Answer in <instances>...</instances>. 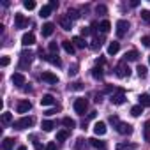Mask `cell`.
Wrapping results in <instances>:
<instances>
[{
	"label": "cell",
	"mask_w": 150,
	"mask_h": 150,
	"mask_svg": "<svg viewBox=\"0 0 150 150\" xmlns=\"http://www.w3.org/2000/svg\"><path fill=\"white\" fill-rule=\"evenodd\" d=\"M32 124H34V118H32V117H23V118L16 120V122L13 124V127H14V129H18V131H21V129H27V127H30Z\"/></svg>",
	"instance_id": "obj_1"
},
{
	"label": "cell",
	"mask_w": 150,
	"mask_h": 150,
	"mask_svg": "<svg viewBox=\"0 0 150 150\" xmlns=\"http://www.w3.org/2000/svg\"><path fill=\"white\" fill-rule=\"evenodd\" d=\"M87 108H88L87 99H76V101H74V111H76L78 115H83L87 111Z\"/></svg>",
	"instance_id": "obj_2"
},
{
	"label": "cell",
	"mask_w": 150,
	"mask_h": 150,
	"mask_svg": "<svg viewBox=\"0 0 150 150\" xmlns=\"http://www.w3.org/2000/svg\"><path fill=\"white\" fill-rule=\"evenodd\" d=\"M127 30H129V21L118 20V21H117V35H118V37H124V35L127 34Z\"/></svg>",
	"instance_id": "obj_3"
},
{
	"label": "cell",
	"mask_w": 150,
	"mask_h": 150,
	"mask_svg": "<svg viewBox=\"0 0 150 150\" xmlns=\"http://www.w3.org/2000/svg\"><path fill=\"white\" fill-rule=\"evenodd\" d=\"M32 58H34V53H32V51H21V55H20V67L30 65Z\"/></svg>",
	"instance_id": "obj_4"
},
{
	"label": "cell",
	"mask_w": 150,
	"mask_h": 150,
	"mask_svg": "<svg viewBox=\"0 0 150 150\" xmlns=\"http://www.w3.org/2000/svg\"><path fill=\"white\" fill-rule=\"evenodd\" d=\"M110 101L113 103V104H124L125 103V94H124V90L120 88V90H117V94H111V97H110Z\"/></svg>",
	"instance_id": "obj_5"
},
{
	"label": "cell",
	"mask_w": 150,
	"mask_h": 150,
	"mask_svg": "<svg viewBox=\"0 0 150 150\" xmlns=\"http://www.w3.org/2000/svg\"><path fill=\"white\" fill-rule=\"evenodd\" d=\"M129 74H131V69L125 65V60L120 62V64L117 65V76H118V78H125V76H129Z\"/></svg>",
	"instance_id": "obj_6"
},
{
	"label": "cell",
	"mask_w": 150,
	"mask_h": 150,
	"mask_svg": "<svg viewBox=\"0 0 150 150\" xmlns=\"http://www.w3.org/2000/svg\"><path fill=\"white\" fill-rule=\"evenodd\" d=\"M41 80L42 81H46V83H58V76L57 74H53V72H50V71H44L42 74H41Z\"/></svg>",
	"instance_id": "obj_7"
},
{
	"label": "cell",
	"mask_w": 150,
	"mask_h": 150,
	"mask_svg": "<svg viewBox=\"0 0 150 150\" xmlns=\"http://www.w3.org/2000/svg\"><path fill=\"white\" fill-rule=\"evenodd\" d=\"M14 25H16V28H25V27L28 25V20H27L23 14L16 13V14H14Z\"/></svg>",
	"instance_id": "obj_8"
},
{
	"label": "cell",
	"mask_w": 150,
	"mask_h": 150,
	"mask_svg": "<svg viewBox=\"0 0 150 150\" xmlns=\"http://www.w3.org/2000/svg\"><path fill=\"white\" fill-rule=\"evenodd\" d=\"M41 58H44L46 62H50V64H53V65H57V67L62 65V60L58 58V55H42V51H41Z\"/></svg>",
	"instance_id": "obj_9"
},
{
	"label": "cell",
	"mask_w": 150,
	"mask_h": 150,
	"mask_svg": "<svg viewBox=\"0 0 150 150\" xmlns=\"http://www.w3.org/2000/svg\"><path fill=\"white\" fill-rule=\"evenodd\" d=\"M117 131L120 134H131L132 132V125L131 124H125V122H118L117 124Z\"/></svg>",
	"instance_id": "obj_10"
},
{
	"label": "cell",
	"mask_w": 150,
	"mask_h": 150,
	"mask_svg": "<svg viewBox=\"0 0 150 150\" xmlns=\"http://www.w3.org/2000/svg\"><path fill=\"white\" fill-rule=\"evenodd\" d=\"M11 81H13V85H16V87H23V85H25V76H23L21 72H14L13 78H11Z\"/></svg>",
	"instance_id": "obj_11"
},
{
	"label": "cell",
	"mask_w": 150,
	"mask_h": 150,
	"mask_svg": "<svg viewBox=\"0 0 150 150\" xmlns=\"http://www.w3.org/2000/svg\"><path fill=\"white\" fill-rule=\"evenodd\" d=\"M21 44H23V46H32V44H35V35H34L32 32L23 34V37H21Z\"/></svg>",
	"instance_id": "obj_12"
},
{
	"label": "cell",
	"mask_w": 150,
	"mask_h": 150,
	"mask_svg": "<svg viewBox=\"0 0 150 150\" xmlns=\"http://www.w3.org/2000/svg\"><path fill=\"white\" fill-rule=\"evenodd\" d=\"M30 108H32V103L28 99H23L18 103V113H27V111H30Z\"/></svg>",
	"instance_id": "obj_13"
},
{
	"label": "cell",
	"mask_w": 150,
	"mask_h": 150,
	"mask_svg": "<svg viewBox=\"0 0 150 150\" xmlns=\"http://www.w3.org/2000/svg\"><path fill=\"white\" fill-rule=\"evenodd\" d=\"M60 25H62L64 30H71L72 28V20L67 14H64V16H60Z\"/></svg>",
	"instance_id": "obj_14"
},
{
	"label": "cell",
	"mask_w": 150,
	"mask_h": 150,
	"mask_svg": "<svg viewBox=\"0 0 150 150\" xmlns=\"http://www.w3.org/2000/svg\"><path fill=\"white\" fill-rule=\"evenodd\" d=\"M53 32H55V25H53V23H44L42 28H41V34H42L44 37H50Z\"/></svg>",
	"instance_id": "obj_15"
},
{
	"label": "cell",
	"mask_w": 150,
	"mask_h": 150,
	"mask_svg": "<svg viewBox=\"0 0 150 150\" xmlns=\"http://www.w3.org/2000/svg\"><path fill=\"white\" fill-rule=\"evenodd\" d=\"M106 124L104 122H96V125H94V132L97 134V136H103V134H106Z\"/></svg>",
	"instance_id": "obj_16"
},
{
	"label": "cell",
	"mask_w": 150,
	"mask_h": 150,
	"mask_svg": "<svg viewBox=\"0 0 150 150\" xmlns=\"http://www.w3.org/2000/svg\"><path fill=\"white\" fill-rule=\"evenodd\" d=\"M138 58H139V53H138L136 50L127 51V53H125V57H124V60H125V62H136Z\"/></svg>",
	"instance_id": "obj_17"
},
{
	"label": "cell",
	"mask_w": 150,
	"mask_h": 150,
	"mask_svg": "<svg viewBox=\"0 0 150 150\" xmlns=\"http://www.w3.org/2000/svg\"><path fill=\"white\" fill-rule=\"evenodd\" d=\"M72 44H74V48H80V50H83V48L87 46L85 39H83V37H80V35H76V37H72Z\"/></svg>",
	"instance_id": "obj_18"
},
{
	"label": "cell",
	"mask_w": 150,
	"mask_h": 150,
	"mask_svg": "<svg viewBox=\"0 0 150 150\" xmlns=\"http://www.w3.org/2000/svg\"><path fill=\"white\" fill-rule=\"evenodd\" d=\"M51 104H55V97H53L51 94L42 96V99H41V106H51Z\"/></svg>",
	"instance_id": "obj_19"
},
{
	"label": "cell",
	"mask_w": 150,
	"mask_h": 150,
	"mask_svg": "<svg viewBox=\"0 0 150 150\" xmlns=\"http://www.w3.org/2000/svg\"><path fill=\"white\" fill-rule=\"evenodd\" d=\"M138 145L136 143H117L115 150H134Z\"/></svg>",
	"instance_id": "obj_20"
},
{
	"label": "cell",
	"mask_w": 150,
	"mask_h": 150,
	"mask_svg": "<svg viewBox=\"0 0 150 150\" xmlns=\"http://www.w3.org/2000/svg\"><path fill=\"white\" fill-rule=\"evenodd\" d=\"M62 48H64L65 53H69V55H72L74 50H76V48H74V44H72V41H64V42H62Z\"/></svg>",
	"instance_id": "obj_21"
},
{
	"label": "cell",
	"mask_w": 150,
	"mask_h": 150,
	"mask_svg": "<svg viewBox=\"0 0 150 150\" xmlns=\"http://www.w3.org/2000/svg\"><path fill=\"white\" fill-rule=\"evenodd\" d=\"M51 11H53V9H51L50 4H48V6H42L41 11H39V16H41V18H48V16L51 14Z\"/></svg>",
	"instance_id": "obj_22"
},
{
	"label": "cell",
	"mask_w": 150,
	"mask_h": 150,
	"mask_svg": "<svg viewBox=\"0 0 150 150\" xmlns=\"http://www.w3.org/2000/svg\"><path fill=\"white\" fill-rule=\"evenodd\" d=\"M118 50H120V42L113 41V42H110V46H108V55H115Z\"/></svg>",
	"instance_id": "obj_23"
},
{
	"label": "cell",
	"mask_w": 150,
	"mask_h": 150,
	"mask_svg": "<svg viewBox=\"0 0 150 150\" xmlns=\"http://www.w3.org/2000/svg\"><path fill=\"white\" fill-rule=\"evenodd\" d=\"M13 146H14V139H13V138H4L2 148H4V150H13Z\"/></svg>",
	"instance_id": "obj_24"
},
{
	"label": "cell",
	"mask_w": 150,
	"mask_h": 150,
	"mask_svg": "<svg viewBox=\"0 0 150 150\" xmlns=\"http://www.w3.org/2000/svg\"><path fill=\"white\" fill-rule=\"evenodd\" d=\"M139 104L145 108H150V94H141L139 96Z\"/></svg>",
	"instance_id": "obj_25"
},
{
	"label": "cell",
	"mask_w": 150,
	"mask_h": 150,
	"mask_svg": "<svg viewBox=\"0 0 150 150\" xmlns=\"http://www.w3.org/2000/svg\"><path fill=\"white\" fill-rule=\"evenodd\" d=\"M99 28H101V32H103V34H106V32H110V30H111V23H110L108 20H103V21L99 23Z\"/></svg>",
	"instance_id": "obj_26"
},
{
	"label": "cell",
	"mask_w": 150,
	"mask_h": 150,
	"mask_svg": "<svg viewBox=\"0 0 150 150\" xmlns=\"http://www.w3.org/2000/svg\"><path fill=\"white\" fill-rule=\"evenodd\" d=\"M42 131H46V132H50V131H53V127H55V122H51V120H42Z\"/></svg>",
	"instance_id": "obj_27"
},
{
	"label": "cell",
	"mask_w": 150,
	"mask_h": 150,
	"mask_svg": "<svg viewBox=\"0 0 150 150\" xmlns=\"http://www.w3.org/2000/svg\"><path fill=\"white\" fill-rule=\"evenodd\" d=\"M62 124H64V125H65L67 129H72V127H76V122H74V120H72L71 117H65V118L62 120Z\"/></svg>",
	"instance_id": "obj_28"
},
{
	"label": "cell",
	"mask_w": 150,
	"mask_h": 150,
	"mask_svg": "<svg viewBox=\"0 0 150 150\" xmlns=\"http://www.w3.org/2000/svg\"><path fill=\"white\" fill-rule=\"evenodd\" d=\"M141 113H143V106H141V104H138V106H132V108H131V115H132V117H139Z\"/></svg>",
	"instance_id": "obj_29"
},
{
	"label": "cell",
	"mask_w": 150,
	"mask_h": 150,
	"mask_svg": "<svg viewBox=\"0 0 150 150\" xmlns=\"http://www.w3.org/2000/svg\"><path fill=\"white\" fill-rule=\"evenodd\" d=\"M13 122V113H9V111H4L2 113V124H11Z\"/></svg>",
	"instance_id": "obj_30"
},
{
	"label": "cell",
	"mask_w": 150,
	"mask_h": 150,
	"mask_svg": "<svg viewBox=\"0 0 150 150\" xmlns=\"http://www.w3.org/2000/svg\"><path fill=\"white\" fill-rule=\"evenodd\" d=\"M67 138H69V131L64 129V131H58L57 132V141H65Z\"/></svg>",
	"instance_id": "obj_31"
},
{
	"label": "cell",
	"mask_w": 150,
	"mask_h": 150,
	"mask_svg": "<svg viewBox=\"0 0 150 150\" xmlns=\"http://www.w3.org/2000/svg\"><path fill=\"white\" fill-rule=\"evenodd\" d=\"M88 141H90V145H92L94 148H104V141H99L97 138H90Z\"/></svg>",
	"instance_id": "obj_32"
},
{
	"label": "cell",
	"mask_w": 150,
	"mask_h": 150,
	"mask_svg": "<svg viewBox=\"0 0 150 150\" xmlns=\"http://www.w3.org/2000/svg\"><path fill=\"white\" fill-rule=\"evenodd\" d=\"M92 76H94L96 80H101V78H103V69H101V67H94V69H92Z\"/></svg>",
	"instance_id": "obj_33"
},
{
	"label": "cell",
	"mask_w": 150,
	"mask_h": 150,
	"mask_svg": "<svg viewBox=\"0 0 150 150\" xmlns=\"http://www.w3.org/2000/svg\"><path fill=\"white\" fill-rule=\"evenodd\" d=\"M23 7L28 9V11H32V9H35V2H34V0H25V2H23Z\"/></svg>",
	"instance_id": "obj_34"
},
{
	"label": "cell",
	"mask_w": 150,
	"mask_h": 150,
	"mask_svg": "<svg viewBox=\"0 0 150 150\" xmlns=\"http://www.w3.org/2000/svg\"><path fill=\"white\" fill-rule=\"evenodd\" d=\"M136 71H138V76H139V78H145V76H146V67H145V65H138Z\"/></svg>",
	"instance_id": "obj_35"
},
{
	"label": "cell",
	"mask_w": 150,
	"mask_h": 150,
	"mask_svg": "<svg viewBox=\"0 0 150 150\" xmlns=\"http://www.w3.org/2000/svg\"><path fill=\"white\" fill-rule=\"evenodd\" d=\"M96 13H97V14H106V13H108V7L103 6V4H99V6L96 7Z\"/></svg>",
	"instance_id": "obj_36"
},
{
	"label": "cell",
	"mask_w": 150,
	"mask_h": 150,
	"mask_svg": "<svg viewBox=\"0 0 150 150\" xmlns=\"http://www.w3.org/2000/svg\"><path fill=\"white\" fill-rule=\"evenodd\" d=\"M50 51H51V55H58V44L57 42H50Z\"/></svg>",
	"instance_id": "obj_37"
},
{
	"label": "cell",
	"mask_w": 150,
	"mask_h": 150,
	"mask_svg": "<svg viewBox=\"0 0 150 150\" xmlns=\"http://www.w3.org/2000/svg\"><path fill=\"white\" fill-rule=\"evenodd\" d=\"M141 18L145 23H150V11H141Z\"/></svg>",
	"instance_id": "obj_38"
},
{
	"label": "cell",
	"mask_w": 150,
	"mask_h": 150,
	"mask_svg": "<svg viewBox=\"0 0 150 150\" xmlns=\"http://www.w3.org/2000/svg\"><path fill=\"white\" fill-rule=\"evenodd\" d=\"M69 88H71V90H81V88H83V85H81L80 81H76V83H71V85H69Z\"/></svg>",
	"instance_id": "obj_39"
},
{
	"label": "cell",
	"mask_w": 150,
	"mask_h": 150,
	"mask_svg": "<svg viewBox=\"0 0 150 150\" xmlns=\"http://www.w3.org/2000/svg\"><path fill=\"white\" fill-rule=\"evenodd\" d=\"M145 139L150 141V122H146V125H145Z\"/></svg>",
	"instance_id": "obj_40"
},
{
	"label": "cell",
	"mask_w": 150,
	"mask_h": 150,
	"mask_svg": "<svg viewBox=\"0 0 150 150\" xmlns=\"http://www.w3.org/2000/svg\"><path fill=\"white\" fill-rule=\"evenodd\" d=\"M141 42H143V46L150 48V37H148V35H143V37H141Z\"/></svg>",
	"instance_id": "obj_41"
},
{
	"label": "cell",
	"mask_w": 150,
	"mask_h": 150,
	"mask_svg": "<svg viewBox=\"0 0 150 150\" xmlns=\"http://www.w3.org/2000/svg\"><path fill=\"white\" fill-rule=\"evenodd\" d=\"M0 64H2V65L6 67V65H9V64H11V58H9V57H2V60H0Z\"/></svg>",
	"instance_id": "obj_42"
},
{
	"label": "cell",
	"mask_w": 150,
	"mask_h": 150,
	"mask_svg": "<svg viewBox=\"0 0 150 150\" xmlns=\"http://www.w3.org/2000/svg\"><path fill=\"white\" fill-rule=\"evenodd\" d=\"M46 150H57V145H55V141H50V143L46 145Z\"/></svg>",
	"instance_id": "obj_43"
},
{
	"label": "cell",
	"mask_w": 150,
	"mask_h": 150,
	"mask_svg": "<svg viewBox=\"0 0 150 150\" xmlns=\"http://www.w3.org/2000/svg\"><path fill=\"white\" fill-rule=\"evenodd\" d=\"M57 111H60V106H57V108H51V110H48V111H46V115H53V113H57Z\"/></svg>",
	"instance_id": "obj_44"
},
{
	"label": "cell",
	"mask_w": 150,
	"mask_h": 150,
	"mask_svg": "<svg viewBox=\"0 0 150 150\" xmlns=\"http://www.w3.org/2000/svg\"><path fill=\"white\" fill-rule=\"evenodd\" d=\"M90 32H92V28H87V27H83V28H81V35H88Z\"/></svg>",
	"instance_id": "obj_45"
},
{
	"label": "cell",
	"mask_w": 150,
	"mask_h": 150,
	"mask_svg": "<svg viewBox=\"0 0 150 150\" xmlns=\"http://www.w3.org/2000/svg\"><path fill=\"white\" fill-rule=\"evenodd\" d=\"M50 6H51V9H57V7H58V2H57V0H51Z\"/></svg>",
	"instance_id": "obj_46"
},
{
	"label": "cell",
	"mask_w": 150,
	"mask_h": 150,
	"mask_svg": "<svg viewBox=\"0 0 150 150\" xmlns=\"http://www.w3.org/2000/svg\"><path fill=\"white\" fill-rule=\"evenodd\" d=\"M76 69H78V65H72L71 71H69V76H71V74H76Z\"/></svg>",
	"instance_id": "obj_47"
},
{
	"label": "cell",
	"mask_w": 150,
	"mask_h": 150,
	"mask_svg": "<svg viewBox=\"0 0 150 150\" xmlns=\"http://www.w3.org/2000/svg\"><path fill=\"white\" fill-rule=\"evenodd\" d=\"M83 146V138H78V143H76V148H81Z\"/></svg>",
	"instance_id": "obj_48"
},
{
	"label": "cell",
	"mask_w": 150,
	"mask_h": 150,
	"mask_svg": "<svg viewBox=\"0 0 150 150\" xmlns=\"http://www.w3.org/2000/svg\"><path fill=\"white\" fill-rule=\"evenodd\" d=\"M96 115H97L96 111H90V113H88V117H90V118H96Z\"/></svg>",
	"instance_id": "obj_49"
},
{
	"label": "cell",
	"mask_w": 150,
	"mask_h": 150,
	"mask_svg": "<svg viewBox=\"0 0 150 150\" xmlns=\"http://www.w3.org/2000/svg\"><path fill=\"white\" fill-rule=\"evenodd\" d=\"M35 150H42V146H41L39 143H35Z\"/></svg>",
	"instance_id": "obj_50"
},
{
	"label": "cell",
	"mask_w": 150,
	"mask_h": 150,
	"mask_svg": "<svg viewBox=\"0 0 150 150\" xmlns=\"http://www.w3.org/2000/svg\"><path fill=\"white\" fill-rule=\"evenodd\" d=\"M18 150H27V146H23V145H21V146H18Z\"/></svg>",
	"instance_id": "obj_51"
},
{
	"label": "cell",
	"mask_w": 150,
	"mask_h": 150,
	"mask_svg": "<svg viewBox=\"0 0 150 150\" xmlns=\"http://www.w3.org/2000/svg\"><path fill=\"white\" fill-rule=\"evenodd\" d=\"M148 62H150V57H148Z\"/></svg>",
	"instance_id": "obj_52"
}]
</instances>
